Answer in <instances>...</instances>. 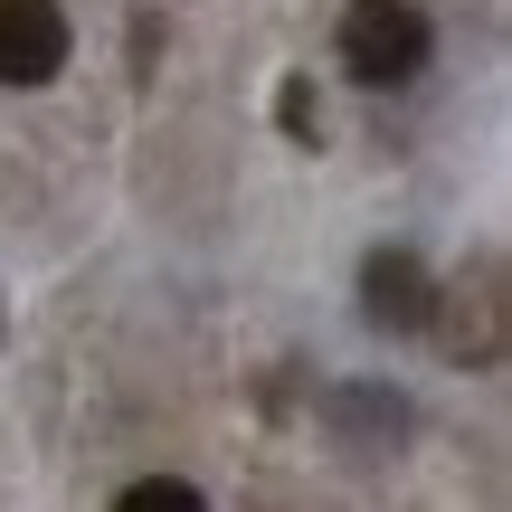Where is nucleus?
Listing matches in <instances>:
<instances>
[{"label": "nucleus", "instance_id": "1", "mask_svg": "<svg viewBox=\"0 0 512 512\" xmlns=\"http://www.w3.org/2000/svg\"><path fill=\"white\" fill-rule=\"evenodd\" d=\"M427 332L446 342V361H456V370H494L503 361V342H512V266H503V247H475L437 285Z\"/></svg>", "mask_w": 512, "mask_h": 512}, {"label": "nucleus", "instance_id": "2", "mask_svg": "<svg viewBox=\"0 0 512 512\" xmlns=\"http://www.w3.org/2000/svg\"><path fill=\"white\" fill-rule=\"evenodd\" d=\"M427 57H437V29L418 0H351L342 10V67L361 86H408V76H427Z\"/></svg>", "mask_w": 512, "mask_h": 512}, {"label": "nucleus", "instance_id": "3", "mask_svg": "<svg viewBox=\"0 0 512 512\" xmlns=\"http://www.w3.org/2000/svg\"><path fill=\"white\" fill-rule=\"evenodd\" d=\"M427 313H437V275H427L418 247H370L361 256V323L389 332V342H408V332H427Z\"/></svg>", "mask_w": 512, "mask_h": 512}, {"label": "nucleus", "instance_id": "4", "mask_svg": "<svg viewBox=\"0 0 512 512\" xmlns=\"http://www.w3.org/2000/svg\"><path fill=\"white\" fill-rule=\"evenodd\" d=\"M76 29L57 0H0V86H48L67 67Z\"/></svg>", "mask_w": 512, "mask_h": 512}, {"label": "nucleus", "instance_id": "5", "mask_svg": "<svg viewBox=\"0 0 512 512\" xmlns=\"http://www.w3.org/2000/svg\"><path fill=\"white\" fill-rule=\"evenodd\" d=\"M323 427L351 446V456H389V446L408 437V399L399 389H380V380H342V389H323Z\"/></svg>", "mask_w": 512, "mask_h": 512}, {"label": "nucleus", "instance_id": "6", "mask_svg": "<svg viewBox=\"0 0 512 512\" xmlns=\"http://www.w3.org/2000/svg\"><path fill=\"white\" fill-rule=\"evenodd\" d=\"M275 124H285V143H323V95H313V76H285L275 86Z\"/></svg>", "mask_w": 512, "mask_h": 512}, {"label": "nucleus", "instance_id": "7", "mask_svg": "<svg viewBox=\"0 0 512 512\" xmlns=\"http://www.w3.org/2000/svg\"><path fill=\"white\" fill-rule=\"evenodd\" d=\"M114 512H209V494H200V484H181V475H143V484L114 494Z\"/></svg>", "mask_w": 512, "mask_h": 512}, {"label": "nucleus", "instance_id": "8", "mask_svg": "<svg viewBox=\"0 0 512 512\" xmlns=\"http://www.w3.org/2000/svg\"><path fill=\"white\" fill-rule=\"evenodd\" d=\"M152 57H162V19H133V76H152Z\"/></svg>", "mask_w": 512, "mask_h": 512}, {"label": "nucleus", "instance_id": "9", "mask_svg": "<svg viewBox=\"0 0 512 512\" xmlns=\"http://www.w3.org/2000/svg\"><path fill=\"white\" fill-rule=\"evenodd\" d=\"M0 332H10V323H0Z\"/></svg>", "mask_w": 512, "mask_h": 512}]
</instances>
